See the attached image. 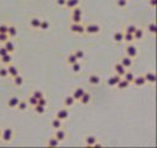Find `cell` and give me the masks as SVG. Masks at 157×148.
Returning <instances> with one entry per match:
<instances>
[{"mask_svg":"<svg viewBox=\"0 0 157 148\" xmlns=\"http://www.w3.org/2000/svg\"><path fill=\"white\" fill-rule=\"evenodd\" d=\"M14 138V130L11 127H5L4 130H1V138L4 142H10Z\"/></svg>","mask_w":157,"mask_h":148,"instance_id":"6da1fadb","label":"cell"},{"mask_svg":"<svg viewBox=\"0 0 157 148\" xmlns=\"http://www.w3.org/2000/svg\"><path fill=\"white\" fill-rule=\"evenodd\" d=\"M101 32V26L98 24H88L85 26V33L87 35H97Z\"/></svg>","mask_w":157,"mask_h":148,"instance_id":"7a4b0ae2","label":"cell"},{"mask_svg":"<svg viewBox=\"0 0 157 148\" xmlns=\"http://www.w3.org/2000/svg\"><path fill=\"white\" fill-rule=\"evenodd\" d=\"M138 54H139L138 47H135L134 45L129 43L127 47H125V56H128L130 58H135V57H138Z\"/></svg>","mask_w":157,"mask_h":148,"instance_id":"3957f363","label":"cell"},{"mask_svg":"<svg viewBox=\"0 0 157 148\" xmlns=\"http://www.w3.org/2000/svg\"><path fill=\"white\" fill-rule=\"evenodd\" d=\"M70 31L72 33H76V35H82V33H85V26H83L81 22L80 24H72L71 22Z\"/></svg>","mask_w":157,"mask_h":148,"instance_id":"277c9868","label":"cell"},{"mask_svg":"<svg viewBox=\"0 0 157 148\" xmlns=\"http://www.w3.org/2000/svg\"><path fill=\"white\" fill-rule=\"evenodd\" d=\"M69 116H70V111L68 110V107H65V109H59V110L57 111V114H55V117H58L59 120H61V121L68 120Z\"/></svg>","mask_w":157,"mask_h":148,"instance_id":"5b68a950","label":"cell"},{"mask_svg":"<svg viewBox=\"0 0 157 148\" xmlns=\"http://www.w3.org/2000/svg\"><path fill=\"white\" fill-rule=\"evenodd\" d=\"M6 69H7V74H9V77H11V78H14V77H16V75L20 74V69H18L16 65L11 64V63L7 64Z\"/></svg>","mask_w":157,"mask_h":148,"instance_id":"8992f818","label":"cell"},{"mask_svg":"<svg viewBox=\"0 0 157 148\" xmlns=\"http://www.w3.org/2000/svg\"><path fill=\"white\" fill-rule=\"evenodd\" d=\"M20 103V97L17 96H11V97H9L7 99V101H6V105L9 109H16L17 105Z\"/></svg>","mask_w":157,"mask_h":148,"instance_id":"52a82bcc","label":"cell"},{"mask_svg":"<svg viewBox=\"0 0 157 148\" xmlns=\"http://www.w3.org/2000/svg\"><path fill=\"white\" fill-rule=\"evenodd\" d=\"M120 64L123 65V67H125L127 69H129V68H131L133 67V58H130V57H128V56H123L122 58H120Z\"/></svg>","mask_w":157,"mask_h":148,"instance_id":"ba28073f","label":"cell"},{"mask_svg":"<svg viewBox=\"0 0 157 148\" xmlns=\"http://www.w3.org/2000/svg\"><path fill=\"white\" fill-rule=\"evenodd\" d=\"M120 78H122V77H119L118 74H114V75L109 77V78L107 79V84H108V86H112V88H114V86H117L118 82L120 80Z\"/></svg>","mask_w":157,"mask_h":148,"instance_id":"9c48e42d","label":"cell"},{"mask_svg":"<svg viewBox=\"0 0 157 148\" xmlns=\"http://www.w3.org/2000/svg\"><path fill=\"white\" fill-rule=\"evenodd\" d=\"M127 71H128V69L125 68V67H123V65L120 64V62H118V63L114 64V73L118 74L119 77H123V75H124V73L127 72Z\"/></svg>","mask_w":157,"mask_h":148,"instance_id":"30bf717a","label":"cell"},{"mask_svg":"<svg viewBox=\"0 0 157 148\" xmlns=\"http://www.w3.org/2000/svg\"><path fill=\"white\" fill-rule=\"evenodd\" d=\"M85 91H86V90H85V89H83L82 86H79V88L75 89L74 91H72V95H71V96L74 97L76 101H79V100H80V97H81L83 94H85Z\"/></svg>","mask_w":157,"mask_h":148,"instance_id":"8fae6325","label":"cell"},{"mask_svg":"<svg viewBox=\"0 0 157 148\" xmlns=\"http://www.w3.org/2000/svg\"><path fill=\"white\" fill-rule=\"evenodd\" d=\"M133 36H134L135 41H141V39L144 38V36H145V30L141 28V27H138L136 30H135V32L133 33Z\"/></svg>","mask_w":157,"mask_h":148,"instance_id":"7c38bea8","label":"cell"},{"mask_svg":"<svg viewBox=\"0 0 157 148\" xmlns=\"http://www.w3.org/2000/svg\"><path fill=\"white\" fill-rule=\"evenodd\" d=\"M88 84L93 85V86H96L98 84H101V77L97 75V74H91L88 77Z\"/></svg>","mask_w":157,"mask_h":148,"instance_id":"4fadbf2b","label":"cell"},{"mask_svg":"<svg viewBox=\"0 0 157 148\" xmlns=\"http://www.w3.org/2000/svg\"><path fill=\"white\" fill-rule=\"evenodd\" d=\"M131 84H134L135 86H144V85L146 84L145 77H144V75H138V77H135Z\"/></svg>","mask_w":157,"mask_h":148,"instance_id":"5bb4252c","label":"cell"},{"mask_svg":"<svg viewBox=\"0 0 157 148\" xmlns=\"http://www.w3.org/2000/svg\"><path fill=\"white\" fill-rule=\"evenodd\" d=\"M129 86H130V83L127 80V79H124V78H120V80L117 84V88L119 89V90H125V89H129Z\"/></svg>","mask_w":157,"mask_h":148,"instance_id":"9a60e30c","label":"cell"},{"mask_svg":"<svg viewBox=\"0 0 157 148\" xmlns=\"http://www.w3.org/2000/svg\"><path fill=\"white\" fill-rule=\"evenodd\" d=\"M54 137L57 138V140H59L60 142H61V141H64L65 138H66V131L61 130V128H58V130H55Z\"/></svg>","mask_w":157,"mask_h":148,"instance_id":"2e32d148","label":"cell"},{"mask_svg":"<svg viewBox=\"0 0 157 148\" xmlns=\"http://www.w3.org/2000/svg\"><path fill=\"white\" fill-rule=\"evenodd\" d=\"M41 21H42V19H39V17H32V19L29 20V26H31V28L38 30L39 26H41Z\"/></svg>","mask_w":157,"mask_h":148,"instance_id":"e0dca14e","label":"cell"},{"mask_svg":"<svg viewBox=\"0 0 157 148\" xmlns=\"http://www.w3.org/2000/svg\"><path fill=\"white\" fill-rule=\"evenodd\" d=\"M144 77H145V80H146V83H147V84H155V82H156V75H155V73H152V72H146Z\"/></svg>","mask_w":157,"mask_h":148,"instance_id":"ac0fdd59","label":"cell"},{"mask_svg":"<svg viewBox=\"0 0 157 148\" xmlns=\"http://www.w3.org/2000/svg\"><path fill=\"white\" fill-rule=\"evenodd\" d=\"M97 141H98V138L96 136L90 135V136H86V138H85V144L86 146H95L97 143Z\"/></svg>","mask_w":157,"mask_h":148,"instance_id":"d6986e66","label":"cell"},{"mask_svg":"<svg viewBox=\"0 0 157 148\" xmlns=\"http://www.w3.org/2000/svg\"><path fill=\"white\" fill-rule=\"evenodd\" d=\"M124 38V32L123 31H117L113 33V41L116 43H122Z\"/></svg>","mask_w":157,"mask_h":148,"instance_id":"ffe728a7","label":"cell"},{"mask_svg":"<svg viewBox=\"0 0 157 148\" xmlns=\"http://www.w3.org/2000/svg\"><path fill=\"white\" fill-rule=\"evenodd\" d=\"M7 35H9V37H10V38H15V37H17L18 31H17L16 26L10 25V26H9V28H7Z\"/></svg>","mask_w":157,"mask_h":148,"instance_id":"44dd1931","label":"cell"},{"mask_svg":"<svg viewBox=\"0 0 157 148\" xmlns=\"http://www.w3.org/2000/svg\"><path fill=\"white\" fill-rule=\"evenodd\" d=\"M75 103H76V100H75V99L74 97H72L71 95H69V96H66L65 99H64V106L65 107H72V106H74L75 105Z\"/></svg>","mask_w":157,"mask_h":148,"instance_id":"7402d4cb","label":"cell"},{"mask_svg":"<svg viewBox=\"0 0 157 148\" xmlns=\"http://www.w3.org/2000/svg\"><path fill=\"white\" fill-rule=\"evenodd\" d=\"M91 99H92V96H91V94L90 93H87V91H85V94H83L81 97H80V103L82 104V105H87L90 101H91Z\"/></svg>","mask_w":157,"mask_h":148,"instance_id":"603a6c76","label":"cell"},{"mask_svg":"<svg viewBox=\"0 0 157 148\" xmlns=\"http://www.w3.org/2000/svg\"><path fill=\"white\" fill-rule=\"evenodd\" d=\"M0 59H1V63L5 64V65L13 63V53H6L5 56L0 57Z\"/></svg>","mask_w":157,"mask_h":148,"instance_id":"cb8c5ba5","label":"cell"},{"mask_svg":"<svg viewBox=\"0 0 157 148\" xmlns=\"http://www.w3.org/2000/svg\"><path fill=\"white\" fill-rule=\"evenodd\" d=\"M50 126L53 127V128H55V130H58V128H61V127H63V121L59 120L58 117H54V118H52Z\"/></svg>","mask_w":157,"mask_h":148,"instance_id":"d4e9b609","label":"cell"},{"mask_svg":"<svg viewBox=\"0 0 157 148\" xmlns=\"http://www.w3.org/2000/svg\"><path fill=\"white\" fill-rule=\"evenodd\" d=\"M80 3H81V0H66L65 6L68 9H74L76 6H80Z\"/></svg>","mask_w":157,"mask_h":148,"instance_id":"484cf974","label":"cell"},{"mask_svg":"<svg viewBox=\"0 0 157 148\" xmlns=\"http://www.w3.org/2000/svg\"><path fill=\"white\" fill-rule=\"evenodd\" d=\"M4 47L6 48V51L9 53H14L15 52V45H14V42L11 41V39H7V41L4 43Z\"/></svg>","mask_w":157,"mask_h":148,"instance_id":"4316f807","label":"cell"},{"mask_svg":"<svg viewBox=\"0 0 157 148\" xmlns=\"http://www.w3.org/2000/svg\"><path fill=\"white\" fill-rule=\"evenodd\" d=\"M46 144L49 146V147H58V146L60 144V141L57 140V138L53 136V137H49V138H48V141H47Z\"/></svg>","mask_w":157,"mask_h":148,"instance_id":"83f0119b","label":"cell"},{"mask_svg":"<svg viewBox=\"0 0 157 148\" xmlns=\"http://www.w3.org/2000/svg\"><path fill=\"white\" fill-rule=\"evenodd\" d=\"M13 82H14V84L16 86H21V85L24 84V77L21 75V74H18V75H16V77L13 78Z\"/></svg>","mask_w":157,"mask_h":148,"instance_id":"f1b7e54d","label":"cell"},{"mask_svg":"<svg viewBox=\"0 0 157 148\" xmlns=\"http://www.w3.org/2000/svg\"><path fill=\"white\" fill-rule=\"evenodd\" d=\"M134 41H135V39H134V36H133V33L124 32V38H123V42H127V43L129 45V43H133Z\"/></svg>","mask_w":157,"mask_h":148,"instance_id":"f546056e","label":"cell"},{"mask_svg":"<svg viewBox=\"0 0 157 148\" xmlns=\"http://www.w3.org/2000/svg\"><path fill=\"white\" fill-rule=\"evenodd\" d=\"M27 107H28V103L26 100H20V103H18V105H17L16 109H17V110H20V111H26Z\"/></svg>","mask_w":157,"mask_h":148,"instance_id":"4dcf8cb0","label":"cell"},{"mask_svg":"<svg viewBox=\"0 0 157 148\" xmlns=\"http://www.w3.org/2000/svg\"><path fill=\"white\" fill-rule=\"evenodd\" d=\"M72 53H74L75 54V57L77 58V61H81V59H83V58H85V52H83V49H75V51L74 52H72Z\"/></svg>","mask_w":157,"mask_h":148,"instance_id":"1f68e13d","label":"cell"},{"mask_svg":"<svg viewBox=\"0 0 157 148\" xmlns=\"http://www.w3.org/2000/svg\"><path fill=\"white\" fill-rule=\"evenodd\" d=\"M71 71L74 72V73H80V72L82 71L81 63H79V61H77V62H75L74 64H71Z\"/></svg>","mask_w":157,"mask_h":148,"instance_id":"d6a6232c","label":"cell"},{"mask_svg":"<svg viewBox=\"0 0 157 148\" xmlns=\"http://www.w3.org/2000/svg\"><path fill=\"white\" fill-rule=\"evenodd\" d=\"M123 78H124V79H127V80H128V82L131 84V83H133V80H134V78H135V75H134V73H133V72H129V71H127V72L124 73Z\"/></svg>","mask_w":157,"mask_h":148,"instance_id":"836d02e7","label":"cell"},{"mask_svg":"<svg viewBox=\"0 0 157 148\" xmlns=\"http://www.w3.org/2000/svg\"><path fill=\"white\" fill-rule=\"evenodd\" d=\"M49 27H50V24H49L48 20H42L39 30H42V31H47V30H49Z\"/></svg>","mask_w":157,"mask_h":148,"instance_id":"e575fe53","label":"cell"},{"mask_svg":"<svg viewBox=\"0 0 157 148\" xmlns=\"http://www.w3.org/2000/svg\"><path fill=\"white\" fill-rule=\"evenodd\" d=\"M33 110H35V112L36 114H38V115H43L44 112H46V107L44 106H41V105H35L33 106Z\"/></svg>","mask_w":157,"mask_h":148,"instance_id":"d590c367","label":"cell"},{"mask_svg":"<svg viewBox=\"0 0 157 148\" xmlns=\"http://www.w3.org/2000/svg\"><path fill=\"white\" fill-rule=\"evenodd\" d=\"M136 28H138V26H136V25H134V24H129V25L125 26V31H124V32L134 33V32H135V30H136Z\"/></svg>","mask_w":157,"mask_h":148,"instance_id":"8d00e7d4","label":"cell"},{"mask_svg":"<svg viewBox=\"0 0 157 148\" xmlns=\"http://www.w3.org/2000/svg\"><path fill=\"white\" fill-rule=\"evenodd\" d=\"M75 62H77V58L75 57L74 53H70V54L68 56V58H66V63H68L69 65H71V64H74Z\"/></svg>","mask_w":157,"mask_h":148,"instance_id":"74e56055","label":"cell"},{"mask_svg":"<svg viewBox=\"0 0 157 148\" xmlns=\"http://www.w3.org/2000/svg\"><path fill=\"white\" fill-rule=\"evenodd\" d=\"M82 21V16L81 15H72L71 14V22L72 24H80Z\"/></svg>","mask_w":157,"mask_h":148,"instance_id":"f35d334b","label":"cell"},{"mask_svg":"<svg viewBox=\"0 0 157 148\" xmlns=\"http://www.w3.org/2000/svg\"><path fill=\"white\" fill-rule=\"evenodd\" d=\"M27 103H28V105H29V106H32V107H33L35 105H37V104H38V99H36L33 95H31V96L28 97Z\"/></svg>","mask_w":157,"mask_h":148,"instance_id":"ab89813d","label":"cell"},{"mask_svg":"<svg viewBox=\"0 0 157 148\" xmlns=\"http://www.w3.org/2000/svg\"><path fill=\"white\" fill-rule=\"evenodd\" d=\"M116 4H117L118 7L124 9V7H127V6H128V0H117Z\"/></svg>","mask_w":157,"mask_h":148,"instance_id":"60d3db41","label":"cell"},{"mask_svg":"<svg viewBox=\"0 0 157 148\" xmlns=\"http://www.w3.org/2000/svg\"><path fill=\"white\" fill-rule=\"evenodd\" d=\"M32 95H33L36 99H41V97H43V96H44L43 91L39 90V89H36V90H33V91H32Z\"/></svg>","mask_w":157,"mask_h":148,"instance_id":"b9f144b4","label":"cell"},{"mask_svg":"<svg viewBox=\"0 0 157 148\" xmlns=\"http://www.w3.org/2000/svg\"><path fill=\"white\" fill-rule=\"evenodd\" d=\"M7 77H9V74H7L6 67H0V78L5 79V78H7Z\"/></svg>","mask_w":157,"mask_h":148,"instance_id":"7bdbcfd3","label":"cell"},{"mask_svg":"<svg viewBox=\"0 0 157 148\" xmlns=\"http://www.w3.org/2000/svg\"><path fill=\"white\" fill-rule=\"evenodd\" d=\"M147 32H150L151 35H155L156 33V25L153 22H150L147 25Z\"/></svg>","mask_w":157,"mask_h":148,"instance_id":"ee69618b","label":"cell"},{"mask_svg":"<svg viewBox=\"0 0 157 148\" xmlns=\"http://www.w3.org/2000/svg\"><path fill=\"white\" fill-rule=\"evenodd\" d=\"M72 10V15H81L82 16V9L80 7V6H76V7H74V9H71Z\"/></svg>","mask_w":157,"mask_h":148,"instance_id":"f6af8a7d","label":"cell"},{"mask_svg":"<svg viewBox=\"0 0 157 148\" xmlns=\"http://www.w3.org/2000/svg\"><path fill=\"white\" fill-rule=\"evenodd\" d=\"M38 105H41V106H44V107H47V105H48V100L43 96V97H41V99H38Z\"/></svg>","mask_w":157,"mask_h":148,"instance_id":"bcb514c9","label":"cell"},{"mask_svg":"<svg viewBox=\"0 0 157 148\" xmlns=\"http://www.w3.org/2000/svg\"><path fill=\"white\" fill-rule=\"evenodd\" d=\"M7 39H10L7 33H0V43H5Z\"/></svg>","mask_w":157,"mask_h":148,"instance_id":"7dc6e473","label":"cell"},{"mask_svg":"<svg viewBox=\"0 0 157 148\" xmlns=\"http://www.w3.org/2000/svg\"><path fill=\"white\" fill-rule=\"evenodd\" d=\"M7 28H9V25L1 24L0 25V33H7Z\"/></svg>","mask_w":157,"mask_h":148,"instance_id":"c3c4849f","label":"cell"},{"mask_svg":"<svg viewBox=\"0 0 157 148\" xmlns=\"http://www.w3.org/2000/svg\"><path fill=\"white\" fill-rule=\"evenodd\" d=\"M6 53H9L7 51H6V48L3 46V47H0V57H3V56H5Z\"/></svg>","mask_w":157,"mask_h":148,"instance_id":"681fc988","label":"cell"},{"mask_svg":"<svg viewBox=\"0 0 157 148\" xmlns=\"http://www.w3.org/2000/svg\"><path fill=\"white\" fill-rule=\"evenodd\" d=\"M65 1L66 0H57V5H59V6H65Z\"/></svg>","mask_w":157,"mask_h":148,"instance_id":"f907efd6","label":"cell"},{"mask_svg":"<svg viewBox=\"0 0 157 148\" xmlns=\"http://www.w3.org/2000/svg\"><path fill=\"white\" fill-rule=\"evenodd\" d=\"M156 4H157V0H150V1H149V5H150L151 7H155Z\"/></svg>","mask_w":157,"mask_h":148,"instance_id":"816d5d0a","label":"cell"},{"mask_svg":"<svg viewBox=\"0 0 157 148\" xmlns=\"http://www.w3.org/2000/svg\"><path fill=\"white\" fill-rule=\"evenodd\" d=\"M0 138H1V128H0Z\"/></svg>","mask_w":157,"mask_h":148,"instance_id":"f5cc1de1","label":"cell"}]
</instances>
